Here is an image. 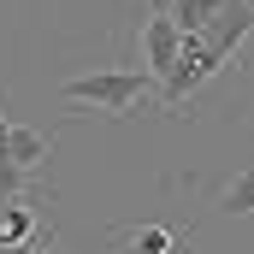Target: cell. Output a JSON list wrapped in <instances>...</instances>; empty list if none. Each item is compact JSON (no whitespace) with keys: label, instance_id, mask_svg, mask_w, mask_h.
<instances>
[{"label":"cell","instance_id":"3","mask_svg":"<svg viewBox=\"0 0 254 254\" xmlns=\"http://www.w3.org/2000/svg\"><path fill=\"white\" fill-rule=\"evenodd\" d=\"M219 71H231V60H219L201 36H184V54L172 60L166 77H160V107H166V113H178V119H190L184 107H190V101L213 83V77H219Z\"/></svg>","mask_w":254,"mask_h":254},{"label":"cell","instance_id":"4","mask_svg":"<svg viewBox=\"0 0 254 254\" xmlns=\"http://www.w3.org/2000/svg\"><path fill=\"white\" fill-rule=\"evenodd\" d=\"M178 54H184V24L166 12V0H148V12H142V30H136V60H142V71L166 77Z\"/></svg>","mask_w":254,"mask_h":254},{"label":"cell","instance_id":"2","mask_svg":"<svg viewBox=\"0 0 254 254\" xmlns=\"http://www.w3.org/2000/svg\"><path fill=\"white\" fill-rule=\"evenodd\" d=\"M60 136L54 130H24L6 119V95H0V195L42 190V166L54 160Z\"/></svg>","mask_w":254,"mask_h":254},{"label":"cell","instance_id":"1","mask_svg":"<svg viewBox=\"0 0 254 254\" xmlns=\"http://www.w3.org/2000/svg\"><path fill=\"white\" fill-rule=\"evenodd\" d=\"M65 107H83V113H101V119H130L136 107L160 101V77L142 71V65H107V71H83V77H65Z\"/></svg>","mask_w":254,"mask_h":254},{"label":"cell","instance_id":"7","mask_svg":"<svg viewBox=\"0 0 254 254\" xmlns=\"http://www.w3.org/2000/svg\"><path fill=\"white\" fill-rule=\"evenodd\" d=\"M254 36V0H225V12L201 30V42L219 54V60H237L243 65V42Z\"/></svg>","mask_w":254,"mask_h":254},{"label":"cell","instance_id":"5","mask_svg":"<svg viewBox=\"0 0 254 254\" xmlns=\"http://www.w3.org/2000/svg\"><path fill=\"white\" fill-rule=\"evenodd\" d=\"M48 190H24V195H0V254H18L24 243H36L54 219L42 213Z\"/></svg>","mask_w":254,"mask_h":254},{"label":"cell","instance_id":"6","mask_svg":"<svg viewBox=\"0 0 254 254\" xmlns=\"http://www.w3.org/2000/svg\"><path fill=\"white\" fill-rule=\"evenodd\" d=\"M107 243L125 254H195V231L184 225H160V219H142V225H113Z\"/></svg>","mask_w":254,"mask_h":254},{"label":"cell","instance_id":"10","mask_svg":"<svg viewBox=\"0 0 254 254\" xmlns=\"http://www.w3.org/2000/svg\"><path fill=\"white\" fill-rule=\"evenodd\" d=\"M18 254H65V249H60V231L48 225V231H42L36 243H24V249H18Z\"/></svg>","mask_w":254,"mask_h":254},{"label":"cell","instance_id":"8","mask_svg":"<svg viewBox=\"0 0 254 254\" xmlns=\"http://www.w3.org/2000/svg\"><path fill=\"white\" fill-rule=\"evenodd\" d=\"M166 12L184 24V36H201V30L225 12V0H166Z\"/></svg>","mask_w":254,"mask_h":254},{"label":"cell","instance_id":"9","mask_svg":"<svg viewBox=\"0 0 254 254\" xmlns=\"http://www.w3.org/2000/svg\"><path fill=\"white\" fill-rule=\"evenodd\" d=\"M219 213H254V172H237L231 184H219Z\"/></svg>","mask_w":254,"mask_h":254}]
</instances>
